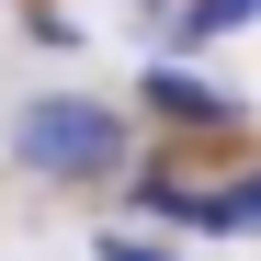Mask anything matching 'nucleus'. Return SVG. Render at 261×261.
<instances>
[{
	"mask_svg": "<svg viewBox=\"0 0 261 261\" xmlns=\"http://www.w3.org/2000/svg\"><path fill=\"white\" fill-rule=\"evenodd\" d=\"M12 159L34 182H114L125 170V125L102 102H80V91H46V102L12 114Z\"/></svg>",
	"mask_w": 261,
	"mask_h": 261,
	"instance_id": "f257e3e1",
	"label": "nucleus"
},
{
	"mask_svg": "<svg viewBox=\"0 0 261 261\" xmlns=\"http://www.w3.org/2000/svg\"><path fill=\"white\" fill-rule=\"evenodd\" d=\"M148 114H159V125H227V91L193 80L182 57H159V68H148Z\"/></svg>",
	"mask_w": 261,
	"mask_h": 261,
	"instance_id": "f03ea898",
	"label": "nucleus"
},
{
	"mask_svg": "<svg viewBox=\"0 0 261 261\" xmlns=\"http://www.w3.org/2000/svg\"><path fill=\"white\" fill-rule=\"evenodd\" d=\"M239 23H261V0H182L170 12V46H204V34H239Z\"/></svg>",
	"mask_w": 261,
	"mask_h": 261,
	"instance_id": "7ed1b4c3",
	"label": "nucleus"
},
{
	"mask_svg": "<svg viewBox=\"0 0 261 261\" xmlns=\"http://www.w3.org/2000/svg\"><path fill=\"white\" fill-rule=\"evenodd\" d=\"M204 227H216V239H250V227H261V170H250L239 193H204Z\"/></svg>",
	"mask_w": 261,
	"mask_h": 261,
	"instance_id": "20e7f679",
	"label": "nucleus"
},
{
	"mask_svg": "<svg viewBox=\"0 0 261 261\" xmlns=\"http://www.w3.org/2000/svg\"><path fill=\"white\" fill-rule=\"evenodd\" d=\"M102 261H170L159 239H102Z\"/></svg>",
	"mask_w": 261,
	"mask_h": 261,
	"instance_id": "39448f33",
	"label": "nucleus"
}]
</instances>
